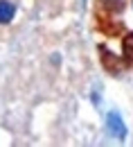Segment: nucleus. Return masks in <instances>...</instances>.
<instances>
[{"mask_svg": "<svg viewBox=\"0 0 133 147\" xmlns=\"http://www.w3.org/2000/svg\"><path fill=\"white\" fill-rule=\"evenodd\" d=\"M106 125H108V131L113 134L115 138H124V136H126V127H124V120L120 118V113H117V111L108 113V118H106Z\"/></svg>", "mask_w": 133, "mask_h": 147, "instance_id": "f257e3e1", "label": "nucleus"}, {"mask_svg": "<svg viewBox=\"0 0 133 147\" xmlns=\"http://www.w3.org/2000/svg\"><path fill=\"white\" fill-rule=\"evenodd\" d=\"M14 14H16L14 5L7 2V0H0V23H9V20L14 18Z\"/></svg>", "mask_w": 133, "mask_h": 147, "instance_id": "f03ea898", "label": "nucleus"}, {"mask_svg": "<svg viewBox=\"0 0 133 147\" xmlns=\"http://www.w3.org/2000/svg\"><path fill=\"white\" fill-rule=\"evenodd\" d=\"M122 50H124V57L129 61H133V32L122 38Z\"/></svg>", "mask_w": 133, "mask_h": 147, "instance_id": "7ed1b4c3", "label": "nucleus"}, {"mask_svg": "<svg viewBox=\"0 0 133 147\" xmlns=\"http://www.w3.org/2000/svg\"><path fill=\"white\" fill-rule=\"evenodd\" d=\"M102 2H104V7H106V9H113V11L122 9V0H102Z\"/></svg>", "mask_w": 133, "mask_h": 147, "instance_id": "20e7f679", "label": "nucleus"}]
</instances>
